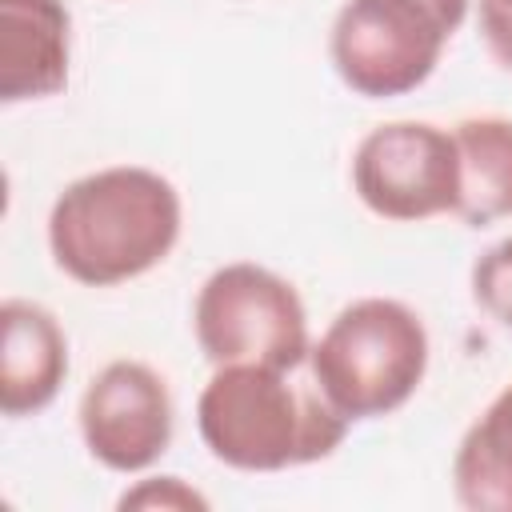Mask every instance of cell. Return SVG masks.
Segmentation results:
<instances>
[{"instance_id": "obj_1", "label": "cell", "mask_w": 512, "mask_h": 512, "mask_svg": "<svg viewBox=\"0 0 512 512\" xmlns=\"http://www.w3.org/2000/svg\"><path fill=\"white\" fill-rule=\"evenodd\" d=\"M184 204L168 176L112 164L64 184L48 208L52 264L84 288L128 284L164 264L180 240Z\"/></svg>"}, {"instance_id": "obj_2", "label": "cell", "mask_w": 512, "mask_h": 512, "mask_svg": "<svg viewBox=\"0 0 512 512\" xmlns=\"http://www.w3.org/2000/svg\"><path fill=\"white\" fill-rule=\"evenodd\" d=\"M300 368L224 364L196 396V432L212 460L236 472H284L328 460L352 420Z\"/></svg>"}, {"instance_id": "obj_3", "label": "cell", "mask_w": 512, "mask_h": 512, "mask_svg": "<svg viewBox=\"0 0 512 512\" xmlns=\"http://www.w3.org/2000/svg\"><path fill=\"white\" fill-rule=\"evenodd\" d=\"M428 352V328L416 308L392 296H360L328 320L308 348L304 372L356 424L404 408L424 384Z\"/></svg>"}, {"instance_id": "obj_4", "label": "cell", "mask_w": 512, "mask_h": 512, "mask_svg": "<svg viewBox=\"0 0 512 512\" xmlns=\"http://www.w3.org/2000/svg\"><path fill=\"white\" fill-rule=\"evenodd\" d=\"M192 332L212 368H304L312 348L308 308L292 280L252 260H232L208 272L192 304Z\"/></svg>"}, {"instance_id": "obj_5", "label": "cell", "mask_w": 512, "mask_h": 512, "mask_svg": "<svg viewBox=\"0 0 512 512\" xmlns=\"http://www.w3.org/2000/svg\"><path fill=\"white\" fill-rule=\"evenodd\" d=\"M452 32L416 0H344L328 56L344 88L364 100L416 92L440 64Z\"/></svg>"}, {"instance_id": "obj_6", "label": "cell", "mask_w": 512, "mask_h": 512, "mask_svg": "<svg viewBox=\"0 0 512 512\" xmlns=\"http://www.w3.org/2000/svg\"><path fill=\"white\" fill-rule=\"evenodd\" d=\"M352 192L372 216L396 224L456 212L460 156L452 128L428 120L376 124L352 152Z\"/></svg>"}, {"instance_id": "obj_7", "label": "cell", "mask_w": 512, "mask_h": 512, "mask_svg": "<svg viewBox=\"0 0 512 512\" xmlns=\"http://www.w3.org/2000/svg\"><path fill=\"white\" fill-rule=\"evenodd\" d=\"M80 440L88 456L120 476L148 472L172 444L176 408L164 376L144 360H108L84 388Z\"/></svg>"}, {"instance_id": "obj_8", "label": "cell", "mask_w": 512, "mask_h": 512, "mask_svg": "<svg viewBox=\"0 0 512 512\" xmlns=\"http://www.w3.org/2000/svg\"><path fill=\"white\" fill-rule=\"evenodd\" d=\"M68 380V336L60 320L24 296L0 304V412L8 420L44 412Z\"/></svg>"}, {"instance_id": "obj_9", "label": "cell", "mask_w": 512, "mask_h": 512, "mask_svg": "<svg viewBox=\"0 0 512 512\" xmlns=\"http://www.w3.org/2000/svg\"><path fill=\"white\" fill-rule=\"evenodd\" d=\"M72 16L64 0H0V100L28 104L64 92Z\"/></svg>"}, {"instance_id": "obj_10", "label": "cell", "mask_w": 512, "mask_h": 512, "mask_svg": "<svg viewBox=\"0 0 512 512\" xmlns=\"http://www.w3.org/2000/svg\"><path fill=\"white\" fill-rule=\"evenodd\" d=\"M460 156L456 212L468 228H488L512 216V120L508 116H464L452 124Z\"/></svg>"}, {"instance_id": "obj_11", "label": "cell", "mask_w": 512, "mask_h": 512, "mask_svg": "<svg viewBox=\"0 0 512 512\" xmlns=\"http://www.w3.org/2000/svg\"><path fill=\"white\" fill-rule=\"evenodd\" d=\"M452 492L468 512H512V384L464 428L452 456Z\"/></svg>"}, {"instance_id": "obj_12", "label": "cell", "mask_w": 512, "mask_h": 512, "mask_svg": "<svg viewBox=\"0 0 512 512\" xmlns=\"http://www.w3.org/2000/svg\"><path fill=\"white\" fill-rule=\"evenodd\" d=\"M472 300L504 328H512V236L484 248L472 264Z\"/></svg>"}, {"instance_id": "obj_13", "label": "cell", "mask_w": 512, "mask_h": 512, "mask_svg": "<svg viewBox=\"0 0 512 512\" xmlns=\"http://www.w3.org/2000/svg\"><path fill=\"white\" fill-rule=\"evenodd\" d=\"M120 508H172V512H204L208 496L196 492L192 484H184L180 476H148L136 488H128L120 500Z\"/></svg>"}, {"instance_id": "obj_14", "label": "cell", "mask_w": 512, "mask_h": 512, "mask_svg": "<svg viewBox=\"0 0 512 512\" xmlns=\"http://www.w3.org/2000/svg\"><path fill=\"white\" fill-rule=\"evenodd\" d=\"M480 20V40L500 68L512 72V0H472Z\"/></svg>"}, {"instance_id": "obj_15", "label": "cell", "mask_w": 512, "mask_h": 512, "mask_svg": "<svg viewBox=\"0 0 512 512\" xmlns=\"http://www.w3.org/2000/svg\"><path fill=\"white\" fill-rule=\"evenodd\" d=\"M416 4H424L448 32H456L468 20V8H472V0H416Z\"/></svg>"}]
</instances>
